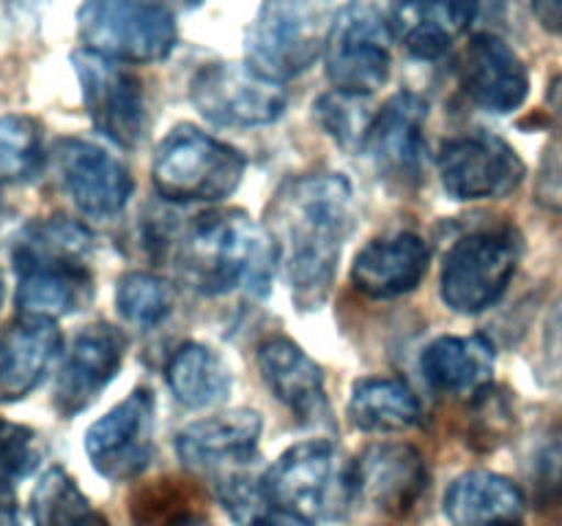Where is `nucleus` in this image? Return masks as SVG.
Instances as JSON below:
<instances>
[{"mask_svg": "<svg viewBox=\"0 0 562 526\" xmlns=\"http://www.w3.org/2000/svg\"><path fill=\"white\" fill-rule=\"evenodd\" d=\"M428 488V466L420 449L404 442L371 444L355 460V499L401 518L412 513Z\"/></svg>", "mask_w": 562, "mask_h": 526, "instance_id": "obj_15", "label": "nucleus"}, {"mask_svg": "<svg viewBox=\"0 0 562 526\" xmlns=\"http://www.w3.org/2000/svg\"><path fill=\"white\" fill-rule=\"evenodd\" d=\"M439 181L453 201L508 197L525 181V162L508 140L492 132L450 137L437 153Z\"/></svg>", "mask_w": 562, "mask_h": 526, "instance_id": "obj_11", "label": "nucleus"}, {"mask_svg": "<svg viewBox=\"0 0 562 526\" xmlns=\"http://www.w3.org/2000/svg\"><path fill=\"white\" fill-rule=\"evenodd\" d=\"M187 3H192V5H198V3H203V0H187Z\"/></svg>", "mask_w": 562, "mask_h": 526, "instance_id": "obj_39", "label": "nucleus"}, {"mask_svg": "<svg viewBox=\"0 0 562 526\" xmlns=\"http://www.w3.org/2000/svg\"><path fill=\"white\" fill-rule=\"evenodd\" d=\"M530 5L538 25L552 36L562 38V0H530Z\"/></svg>", "mask_w": 562, "mask_h": 526, "instance_id": "obj_35", "label": "nucleus"}, {"mask_svg": "<svg viewBox=\"0 0 562 526\" xmlns=\"http://www.w3.org/2000/svg\"><path fill=\"white\" fill-rule=\"evenodd\" d=\"M173 285L154 272H126L115 288V307L132 327H157L173 312Z\"/></svg>", "mask_w": 562, "mask_h": 526, "instance_id": "obj_30", "label": "nucleus"}, {"mask_svg": "<svg viewBox=\"0 0 562 526\" xmlns=\"http://www.w3.org/2000/svg\"><path fill=\"white\" fill-rule=\"evenodd\" d=\"M431 250L417 233L382 236L362 247L351 263V285L368 299H395L423 283Z\"/></svg>", "mask_w": 562, "mask_h": 526, "instance_id": "obj_21", "label": "nucleus"}, {"mask_svg": "<svg viewBox=\"0 0 562 526\" xmlns=\"http://www.w3.org/2000/svg\"><path fill=\"white\" fill-rule=\"evenodd\" d=\"M549 110H552L554 121H558L560 132H562V77L552 82V88H549Z\"/></svg>", "mask_w": 562, "mask_h": 526, "instance_id": "obj_36", "label": "nucleus"}, {"mask_svg": "<svg viewBox=\"0 0 562 526\" xmlns=\"http://www.w3.org/2000/svg\"><path fill=\"white\" fill-rule=\"evenodd\" d=\"M525 510L521 488L494 471H464L445 493V513L453 526H521Z\"/></svg>", "mask_w": 562, "mask_h": 526, "instance_id": "obj_24", "label": "nucleus"}, {"mask_svg": "<svg viewBox=\"0 0 562 526\" xmlns=\"http://www.w3.org/2000/svg\"><path fill=\"white\" fill-rule=\"evenodd\" d=\"M31 518L33 526H110V521L60 466L44 471L33 488Z\"/></svg>", "mask_w": 562, "mask_h": 526, "instance_id": "obj_28", "label": "nucleus"}, {"mask_svg": "<svg viewBox=\"0 0 562 526\" xmlns=\"http://www.w3.org/2000/svg\"><path fill=\"white\" fill-rule=\"evenodd\" d=\"M521 236L510 225L472 230L448 250L439 290L450 310L475 316L503 299L521 261Z\"/></svg>", "mask_w": 562, "mask_h": 526, "instance_id": "obj_7", "label": "nucleus"}, {"mask_svg": "<svg viewBox=\"0 0 562 526\" xmlns=\"http://www.w3.org/2000/svg\"><path fill=\"white\" fill-rule=\"evenodd\" d=\"M426 102L412 91H398L371 118L362 151L371 157L379 173L395 184H415L420 175L423 121Z\"/></svg>", "mask_w": 562, "mask_h": 526, "instance_id": "obj_17", "label": "nucleus"}, {"mask_svg": "<svg viewBox=\"0 0 562 526\" xmlns=\"http://www.w3.org/2000/svg\"><path fill=\"white\" fill-rule=\"evenodd\" d=\"M532 496L541 504L562 502V422L547 427L525 460Z\"/></svg>", "mask_w": 562, "mask_h": 526, "instance_id": "obj_33", "label": "nucleus"}, {"mask_svg": "<svg viewBox=\"0 0 562 526\" xmlns=\"http://www.w3.org/2000/svg\"><path fill=\"white\" fill-rule=\"evenodd\" d=\"M362 99L360 96H346V93H324L316 102V118L327 135L344 148H357L362 151V140H366V129L371 121L362 115Z\"/></svg>", "mask_w": 562, "mask_h": 526, "instance_id": "obj_34", "label": "nucleus"}, {"mask_svg": "<svg viewBox=\"0 0 562 526\" xmlns=\"http://www.w3.org/2000/svg\"><path fill=\"white\" fill-rule=\"evenodd\" d=\"M247 159L228 142L179 124L154 151L151 181L170 203H220L239 190Z\"/></svg>", "mask_w": 562, "mask_h": 526, "instance_id": "obj_4", "label": "nucleus"}, {"mask_svg": "<svg viewBox=\"0 0 562 526\" xmlns=\"http://www.w3.org/2000/svg\"><path fill=\"white\" fill-rule=\"evenodd\" d=\"M60 184L75 206L91 219H113L130 203L135 181L126 164L88 140L66 137L55 142Z\"/></svg>", "mask_w": 562, "mask_h": 526, "instance_id": "obj_14", "label": "nucleus"}, {"mask_svg": "<svg viewBox=\"0 0 562 526\" xmlns=\"http://www.w3.org/2000/svg\"><path fill=\"white\" fill-rule=\"evenodd\" d=\"M349 416L366 433H393L420 425L423 405L401 378L368 376L351 387Z\"/></svg>", "mask_w": 562, "mask_h": 526, "instance_id": "obj_26", "label": "nucleus"}, {"mask_svg": "<svg viewBox=\"0 0 562 526\" xmlns=\"http://www.w3.org/2000/svg\"><path fill=\"white\" fill-rule=\"evenodd\" d=\"M3 299H5V279H3V272H0V307H3Z\"/></svg>", "mask_w": 562, "mask_h": 526, "instance_id": "obj_38", "label": "nucleus"}, {"mask_svg": "<svg viewBox=\"0 0 562 526\" xmlns=\"http://www.w3.org/2000/svg\"><path fill=\"white\" fill-rule=\"evenodd\" d=\"M93 469L113 482L135 480L154 455V395L135 389L86 431Z\"/></svg>", "mask_w": 562, "mask_h": 526, "instance_id": "obj_13", "label": "nucleus"}, {"mask_svg": "<svg viewBox=\"0 0 562 526\" xmlns=\"http://www.w3.org/2000/svg\"><path fill=\"white\" fill-rule=\"evenodd\" d=\"M420 370L437 392H481L494 370V345L483 334H445L423 351Z\"/></svg>", "mask_w": 562, "mask_h": 526, "instance_id": "obj_25", "label": "nucleus"}, {"mask_svg": "<svg viewBox=\"0 0 562 526\" xmlns=\"http://www.w3.org/2000/svg\"><path fill=\"white\" fill-rule=\"evenodd\" d=\"M0 526H20L14 504H11L5 496H0Z\"/></svg>", "mask_w": 562, "mask_h": 526, "instance_id": "obj_37", "label": "nucleus"}, {"mask_svg": "<svg viewBox=\"0 0 562 526\" xmlns=\"http://www.w3.org/2000/svg\"><path fill=\"white\" fill-rule=\"evenodd\" d=\"M42 464V442L33 427L20 422L0 420V496H9L11 488Z\"/></svg>", "mask_w": 562, "mask_h": 526, "instance_id": "obj_32", "label": "nucleus"}, {"mask_svg": "<svg viewBox=\"0 0 562 526\" xmlns=\"http://www.w3.org/2000/svg\"><path fill=\"white\" fill-rule=\"evenodd\" d=\"M42 159V124L31 115H0V179H33Z\"/></svg>", "mask_w": 562, "mask_h": 526, "instance_id": "obj_31", "label": "nucleus"}, {"mask_svg": "<svg viewBox=\"0 0 562 526\" xmlns=\"http://www.w3.org/2000/svg\"><path fill=\"white\" fill-rule=\"evenodd\" d=\"M477 0H401L390 14V36L417 60H439L470 31Z\"/></svg>", "mask_w": 562, "mask_h": 526, "instance_id": "obj_23", "label": "nucleus"}, {"mask_svg": "<svg viewBox=\"0 0 562 526\" xmlns=\"http://www.w3.org/2000/svg\"><path fill=\"white\" fill-rule=\"evenodd\" d=\"M198 113L217 126H267L285 113L280 82L258 75L250 64H206L190 82Z\"/></svg>", "mask_w": 562, "mask_h": 526, "instance_id": "obj_10", "label": "nucleus"}, {"mask_svg": "<svg viewBox=\"0 0 562 526\" xmlns=\"http://www.w3.org/2000/svg\"><path fill=\"white\" fill-rule=\"evenodd\" d=\"M333 0H263L247 33V64L274 82L300 77L324 55Z\"/></svg>", "mask_w": 562, "mask_h": 526, "instance_id": "obj_6", "label": "nucleus"}, {"mask_svg": "<svg viewBox=\"0 0 562 526\" xmlns=\"http://www.w3.org/2000/svg\"><path fill=\"white\" fill-rule=\"evenodd\" d=\"M126 354V338L113 323L97 321L82 329L66 354L55 384V409L60 416H77L102 395L121 370Z\"/></svg>", "mask_w": 562, "mask_h": 526, "instance_id": "obj_16", "label": "nucleus"}, {"mask_svg": "<svg viewBox=\"0 0 562 526\" xmlns=\"http://www.w3.org/2000/svg\"><path fill=\"white\" fill-rule=\"evenodd\" d=\"M459 80L467 96L488 113H514L530 93L527 66L503 38L481 33L461 53Z\"/></svg>", "mask_w": 562, "mask_h": 526, "instance_id": "obj_18", "label": "nucleus"}, {"mask_svg": "<svg viewBox=\"0 0 562 526\" xmlns=\"http://www.w3.org/2000/svg\"><path fill=\"white\" fill-rule=\"evenodd\" d=\"M258 370L274 398L302 422H324L333 416L324 370L294 340L283 334L263 340L258 345Z\"/></svg>", "mask_w": 562, "mask_h": 526, "instance_id": "obj_20", "label": "nucleus"}, {"mask_svg": "<svg viewBox=\"0 0 562 526\" xmlns=\"http://www.w3.org/2000/svg\"><path fill=\"white\" fill-rule=\"evenodd\" d=\"M220 502L239 526H316L313 518L272 502L261 480H247L239 474H225L217 485Z\"/></svg>", "mask_w": 562, "mask_h": 526, "instance_id": "obj_29", "label": "nucleus"}, {"mask_svg": "<svg viewBox=\"0 0 562 526\" xmlns=\"http://www.w3.org/2000/svg\"><path fill=\"white\" fill-rule=\"evenodd\" d=\"M179 526H181V524H179Z\"/></svg>", "mask_w": 562, "mask_h": 526, "instance_id": "obj_40", "label": "nucleus"}, {"mask_svg": "<svg viewBox=\"0 0 562 526\" xmlns=\"http://www.w3.org/2000/svg\"><path fill=\"white\" fill-rule=\"evenodd\" d=\"M77 31L86 49L119 64H157L176 47V20L157 0H86Z\"/></svg>", "mask_w": 562, "mask_h": 526, "instance_id": "obj_8", "label": "nucleus"}, {"mask_svg": "<svg viewBox=\"0 0 562 526\" xmlns=\"http://www.w3.org/2000/svg\"><path fill=\"white\" fill-rule=\"evenodd\" d=\"M91 250V233L75 219L49 217L25 225L11 247L16 307L22 316L55 321L82 310L93 296V277L88 268Z\"/></svg>", "mask_w": 562, "mask_h": 526, "instance_id": "obj_3", "label": "nucleus"}, {"mask_svg": "<svg viewBox=\"0 0 562 526\" xmlns=\"http://www.w3.org/2000/svg\"><path fill=\"white\" fill-rule=\"evenodd\" d=\"M173 261L187 283L209 296L247 290L267 296L278 268L272 233L245 211H209L173 241Z\"/></svg>", "mask_w": 562, "mask_h": 526, "instance_id": "obj_2", "label": "nucleus"}, {"mask_svg": "<svg viewBox=\"0 0 562 526\" xmlns=\"http://www.w3.org/2000/svg\"><path fill=\"white\" fill-rule=\"evenodd\" d=\"M355 222V192L340 173H305L283 184L269 206V233L302 310H316L335 283Z\"/></svg>", "mask_w": 562, "mask_h": 526, "instance_id": "obj_1", "label": "nucleus"}, {"mask_svg": "<svg viewBox=\"0 0 562 526\" xmlns=\"http://www.w3.org/2000/svg\"><path fill=\"white\" fill-rule=\"evenodd\" d=\"M168 387L184 409H209L228 398L231 370L209 345L184 343L168 362Z\"/></svg>", "mask_w": 562, "mask_h": 526, "instance_id": "obj_27", "label": "nucleus"}, {"mask_svg": "<svg viewBox=\"0 0 562 526\" xmlns=\"http://www.w3.org/2000/svg\"><path fill=\"white\" fill-rule=\"evenodd\" d=\"M390 25L373 0H355L338 11L324 47V75L333 91L371 96L393 71Z\"/></svg>", "mask_w": 562, "mask_h": 526, "instance_id": "obj_9", "label": "nucleus"}, {"mask_svg": "<svg viewBox=\"0 0 562 526\" xmlns=\"http://www.w3.org/2000/svg\"><path fill=\"white\" fill-rule=\"evenodd\" d=\"M71 66L82 88V104L99 135L119 148H135L148 126L146 93L140 80L119 60L102 58L91 49H77Z\"/></svg>", "mask_w": 562, "mask_h": 526, "instance_id": "obj_12", "label": "nucleus"}, {"mask_svg": "<svg viewBox=\"0 0 562 526\" xmlns=\"http://www.w3.org/2000/svg\"><path fill=\"white\" fill-rule=\"evenodd\" d=\"M261 485L283 507L307 518L338 521L355 502V460L329 438H307L274 460Z\"/></svg>", "mask_w": 562, "mask_h": 526, "instance_id": "obj_5", "label": "nucleus"}, {"mask_svg": "<svg viewBox=\"0 0 562 526\" xmlns=\"http://www.w3.org/2000/svg\"><path fill=\"white\" fill-rule=\"evenodd\" d=\"M60 329L53 318L20 316L0 334V403L27 398L58 359Z\"/></svg>", "mask_w": 562, "mask_h": 526, "instance_id": "obj_22", "label": "nucleus"}, {"mask_svg": "<svg viewBox=\"0 0 562 526\" xmlns=\"http://www.w3.org/2000/svg\"><path fill=\"white\" fill-rule=\"evenodd\" d=\"M263 420L252 409H234L195 420L176 436L181 464L198 471L245 466L256 458Z\"/></svg>", "mask_w": 562, "mask_h": 526, "instance_id": "obj_19", "label": "nucleus"}]
</instances>
